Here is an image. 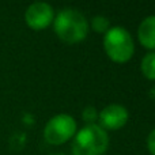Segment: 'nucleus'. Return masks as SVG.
I'll return each instance as SVG.
<instances>
[{
    "label": "nucleus",
    "instance_id": "f8f14e48",
    "mask_svg": "<svg viewBox=\"0 0 155 155\" xmlns=\"http://www.w3.org/2000/svg\"><path fill=\"white\" fill-rule=\"evenodd\" d=\"M150 95H151V97H153V98L155 99V86H154L153 88H151V91H150Z\"/></svg>",
    "mask_w": 155,
    "mask_h": 155
},
{
    "label": "nucleus",
    "instance_id": "20e7f679",
    "mask_svg": "<svg viewBox=\"0 0 155 155\" xmlns=\"http://www.w3.org/2000/svg\"><path fill=\"white\" fill-rule=\"evenodd\" d=\"M76 134V121L70 114H57L46 123L44 128V137L46 143L60 146L72 139Z\"/></svg>",
    "mask_w": 155,
    "mask_h": 155
},
{
    "label": "nucleus",
    "instance_id": "ddd939ff",
    "mask_svg": "<svg viewBox=\"0 0 155 155\" xmlns=\"http://www.w3.org/2000/svg\"><path fill=\"white\" fill-rule=\"evenodd\" d=\"M53 155H64V154H53Z\"/></svg>",
    "mask_w": 155,
    "mask_h": 155
},
{
    "label": "nucleus",
    "instance_id": "39448f33",
    "mask_svg": "<svg viewBox=\"0 0 155 155\" xmlns=\"http://www.w3.org/2000/svg\"><path fill=\"white\" fill-rule=\"evenodd\" d=\"M54 14L52 5L44 2H35L27 7L25 12V21L33 30H44L53 22Z\"/></svg>",
    "mask_w": 155,
    "mask_h": 155
},
{
    "label": "nucleus",
    "instance_id": "f257e3e1",
    "mask_svg": "<svg viewBox=\"0 0 155 155\" xmlns=\"http://www.w3.org/2000/svg\"><path fill=\"white\" fill-rule=\"evenodd\" d=\"M53 29L57 37L65 44H79L87 37L88 22L82 12L65 8L53 19Z\"/></svg>",
    "mask_w": 155,
    "mask_h": 155
},
{
    "label": "nucleus",
    "instance_id": "7ed1b4c3",
    "mask_svg": "<svg viewBox=\"0 0 155 155\" xmlns=\"http://www.w3.org/2000/svg\"><path fill=\"white\" fill-rule=\"evenodd\" d=\"M104 48L110 60L114 63H127L134 56L135 45L132 35L121 26L110 27L104 37Z\"/></svg>",
    "mask_w": 155,
    "mask_h": 155
},
{
    "label": "nucleus",
    "instance_id": "f03ea898",
    "mask_svg": "<svg viewBox=\"0 0 155 155\" xmlns=\"http://www.w3.org/2000/svg\"><path fill=\"white\" fill-rule=\"evenodd\" d=\"M109 146L106 131L98 124H87L75 134L72 155H104Z\"/></svg>",
    "mask_w": 155,
    "mask_h": 155
},
{
    "label": "nucleus",
    "instance_id": "9d476101",
    "mask_svg": "<svg viewBox=\"0 0 155 155\" xmlns=\"http://www.w3.org/2000/svg\"><path fill=\"white\" fill-rule=\"evenodd\" d=\"M82 117L87 124H95L98 120V112L94 106H86L82 112Z\"/></svg>",
    "mask_w": 155,
    "mask_h": 155
},
{
    "label": "nucleus",
    "instance_id": "9b49d317",
    "mask_svg": "<svg viewBox=\"0 0 155 155\" xmlns=\"http://www.w3.org/2000/svg\"><path fill=\"white\" fill-rule=\"evenodd\" d=\"M147 148L151 155H155V129L150 132V135L147 137Z\"/></svg>",
    "mask_w": 155,
    "mask_h": 155
},
{
    "label": "nucleus",
    "instance_id": "423d86ee",
    "mask_svg": "<svg viewBox=\"0 0 155 155\" xmlns=\"http://www.w3.org/2000/svg\"><path fill=\"white\" fill-rule=\"evenodd\" d=\"M128 121V110L118 104L104 107L98 113V125L105 131H117L123 128Z\"/></svg>",
    "mask_w": 155,
    "mask_h": 155
},
{
    "label": "nucleus",
    "instance_id": "0eeeda50",
    "mask_svg": "<svg viewBox=\"0 0 155 155\" xmlns=\"http://www.w3.org/2000/svg\"><path fill=\"white\" fill-rule=\"evenodd\" d=\"M139 41L144 48L154 51L155 49V15L147 16L143 19L137 30Z\"/></svg>",
    "mask_w": 155,
    "mask_h": 155
},
{
    "label": "nucleus",
    "instance_id": "6e6552de",
    "mask_svg": "<svg viewBox=\"0 0 155 155\" xmlns=\"http://www.w3.org/2000/svg\"><path fill=\"white\" fill-rule=\"evenodd\" d=\"M142 72L147 79L155 80V52L144 54L142 60Z\"/></svg>",
    "mask_w": 155,
    "mask_h": 155
},
{
    "label": "nucleus",
    "instance_id": "1a4fd4ad",
    "mask_svg": "<svg viewBox=\"0 0 155 155\" xmlns=\"http://www.w3.org/2000/svg\"><path fill=\"white\" fill-rule=\"evenodd\" d=\"M91 26H93L94 31L99 33V34H105V33L110 29V22H109V19L105 18V16L98 15V16H95V18H93Z\"/></svg>",
    "mask_w": 155,
    "mask_h": 155
}]
</instances>
